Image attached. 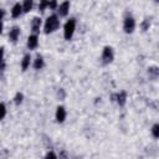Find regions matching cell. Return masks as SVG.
Returning <instances> with one entry per match:
<instances>
[{
    "mask_svg": "<svg viewBox=\"0 0 159 159\" xmlns=\"http://www.w3.org/2000/svg\"><path fill=\"white\" fill-rule=\"evenodd\" d=\"M75 24L76 22L73 19H71L66 22V25H65V39L66 40H70L72 37V35L75 32Z\"/></svg>",
    "mask_w": 159,
    "mask_h": 159,
    "instance_id": "7a4b0ae2",
    "label": "cell"
},
{
    "mask_svg": "<svg viewBox=\"0 0 159 159\" xmlns=\"http://www.w3.org/2000/svg\"><path fill=\"white\" fill-rule=\"evenodd\" d=\"M66 118V112H65V108L63 107H58L57 108V112H56V119L58 122H63Z\"/></svg>",
    "mask_w": 159,
    "mask_h": 159,
    "instance_id": "ba28073f",
    "label": "cell"
},
{
    "mask_svg": "<svg viewBox=\"0 0 159 159\" xmlns=\"http://www.w3.org/2000/svg\"><path fill=\"white\" fill-rule=\"evenodd\" d=\"M152 133L155 138H159V124H154L152 128Z\"/></svg>",
    "mask_w": 159,
    "mask_h": 159,
    "instance_id": "9a60e30c",
    "label": "cell"
},
{
    "mask_svg": "<svg viewBox=\"0 0 159 159\" xmlns=\"http://www.w3.org/2000/svg\"><path fill=\"white\" fill-rule=\"evenodd\" d=\"M5 113H6V109H5V104L1 103V118L5 117Z\"/></svg>",
    "mask_w": 159,
    "mask_h": 159,
    "instance_id": "d6986e66",
    "label": "cell"
},
{
    "mask_svg": "<svg viewBox=\"0 0 159 159\" xmlns=\"http://www.w3.org/2000/svg\"><path fill=\"white\" fill-rule=\"evenodd\" d=\"M31 7H32V1H31V0H26V1L24 2V5H22V9H24L25 12L30 11Z\"/></svg>",
    "mask_w": 159,
    "mask_h": 159,
    "instance_id": "4fadbf2b",
    "label": "cell"
},
{
    "mask_svg": "<svg viewBox=\"0 0 159 159\" xmlns=\"http://www.w3.org/2000/svg\"><path fill=\"white\" fill-rule=\"evenodd\" d=\"M102 58H103V62L104 63H109L113 60V52H112V48L111 47H104Z\"/></svg>",
    "mask_w": 159,
    "mask_h": 159,
    "instance_id": "277c9868",
    "label": "cell"
},
{
    "mask_svg": "<svg viewBox=\"0 0 159 159\" xmlns=\"http://www.w3.org/2000/svg\"><path fill=\"white\" fill-rule=\"evenodd\" d=\"M68 9H70V2L68 1H65L62 2L60 6H58V14L61 16H66L67 12H68Z\"/></svg>",
    "mask_w": 159,
    "mask_h": 159,
    "instance_id": "8992f818",
    "label": "cell"
},
{
    "mask_svg": "<svg viewBox=\"0 0 159 159\" xmlns=\"http://www.w3.org/2000/svg\"><path fill=\"white\" fill-rule=\"evenodd\" d=\"M30 55H25L24 56V58H22V63H21V67H22V71H25V70H27V67H29V65H30Z\"/></svg>",
    "mask_w": 159,
    "mask_h": 159,
    "instance_id": "8fae6325",
    "label": "cell"
},
{
    "mask_svg": "<svg viewBox=\"0 0 159 159\" xmlns=\"http://www.w3.org/2000/svg\"><path fill=\"white\" fill-rule=\"evenodd\" d=\"M42 66H43V60H42V57H41V56H37V57H36V60H35L34 67H35L36 70H40Z\"/></svg>",
    "mask_w": 159,
    "mask_h": 159,
    "instance_id": "7c38bea8",
    "label": "cell"
},
{
    "mask_svg": "<svg viewBox=\"0 0 159 159\" xmlns=\"http://www.w3.org/2000/svg\"><path fill=\"white\" fill-rule=\"evenodd\" d=\"M58 17L56 15H51L47 17L46 22H45V32L46 34H50L52 31H55L57 27H58Z\"/></svg>",
    "mask_w": 159,
    "mask_h": 159,
    "instance_id": "6da1fadb",
    "label": "cell"
},
{
    "mask_svg": "<svg viewBox=\"0 0 159 159\" xmlns=\"http://www.w3.org/2000/svg\"><path fill=\"white\" fill-rule=\"evenodd\" d=\"M48 7H52V9H53V7H56V2H55V1L50 2V1H48Z\"/></svg>",
    "mask_w": 159,
    "mask_h": 159,
    "instance_id": "ffe728a7",
    "label": "cell"
},
{
    "mask_svg": "<svg viewBox=\"0 0 159 159\" xmlns=\"http://www.w3.org/2000/svg\"><path fill=\"white\" fill-rule=\"evenodd\" d=\"M124 31L127 32V34H130V32H133V30H134V27H135V22H134V20L132 19V17H127L125 20H124Z\"/></svg>",
    "mask_w": 159,
    "mask_h": 159,
    "instance_id": "3957f363",
    "label": "cell"
},
{
    "mask_svg": "<svg viewBox=\"0 0 159 159\" xmlns=\"http://www.w3.org/2000/svg\"><path fill=\"white\" fill-rule=\"evenodd\" d=\"M40 25H41V20L39 17H35L32 20V31L34 32H37L40 30Z\"/></svg>",
    "mask_w": 159,
    "mask_h": 159,
    "instance_id": "30bf717a",
    "label": "cell"
},
{
    "mask_svg": "<svg viewBox=\"0 0 159 159\" xmlns=\"http://www.w3.org/2000/svg\"><path fill=\"white\" fill-rule=\"evenodd\" d=\"M46 159H57V157L55 155V153L50 152V153H47V155H46Z\"/></svg>",
    "mask_w": 159,
    "mask_h": 159,
    "instance_id": "e0dca14e",
    "label": "cell"
},
{
    "mask_svg": "<svg viewBox=\"0 0 159 159\" xmlns=\"http://www.w3.org/2000/svg\"><path fill=\"white\" fill-rule=\"evenodd\" d=\"M117 101H118V103L122 106V104H124V102H125V93L124 92H120L118 96H117Z\"/></svg>",
    "mask_w": 159,
    "mask_h": 159,
    "instance_id": "5bb4252c",
    "label": "cell"
},
{
    "mask_svg": "<svg viewBox=\"0 0 159 159\" xmlns=\"http://www.w3.org/2000/svg\"><path fill=\"white\" fill-rule=\"evenodd\" d=\"M19 35H20V29L16 27V26L12 27V29L10 30V32H9V37H10V40H11L12 42H16V41H17Z\"/></svg>",
    "mask_w": 159,
    "mask_h": 159,
    "instance_id": "5b68a950",
    "label": "cell"
},
{
    "mask_svg": "<svg viewBox=\"0 0 159 159\" xmlns=\"http://www.w3.org/2000/svg\"><path fill=\"white\" fill-rule=\"evenodd\" d=\"M22 11H24L22 5H20V4H15L14 7H12V10H11V15H12V17H19L20 14H21Z\"/></svg>",
    "mask_w": 159,
    "mask_h": 159,
    "instance_id": "52a82bcc",
    "label": "cell"
},
{
    "mask_svg": "<svg viewBox=\"0 0 159 159\" xmlns=\"http://www.w3.org/2000/svg\"><path fill=\"white\" fill-rule=\"evenodd\" d=\"M21 101H22V94L21 93H17L16 97H15V103L19 104V103H21Z\"/></svg>",
    "mask_w": 159,
    "mask_h": 159,
    "instance_id": "2e32d148",
    "label": "cell"
},
{
    "mask_svg": "<svg viewBox=\"0 0 159 159\" xmlns=\"http://www.w3.org/2000/svg\"><path fill=\"white\" fill-rule=\"evenodd\" d=\"M46 6H48V1H42V2L40 4V6H39V7H40V10H43Z\"/></svg>",
    "mask_w": 159,
    "mask_h": 159,
    "instance_id": "ac0fdd59",
    "label": "cell"
},
{
    "mask_svg": "<svg viewBox=\"0 0 159 159\" xmlns=\"http://www.w3.org/2000/svg\"><path fill=\"white\" fill-rule=\"evenodd\" d=\"M39 41H37V36L36 35H31L29 39H27V46L29 48H35L37 46Z\"/></svg>",
    "mask_w": 159,
    "mask_h": 159,
    "instance_id": "9c48e42d",
    "label": "cell"
}]
</instances>
